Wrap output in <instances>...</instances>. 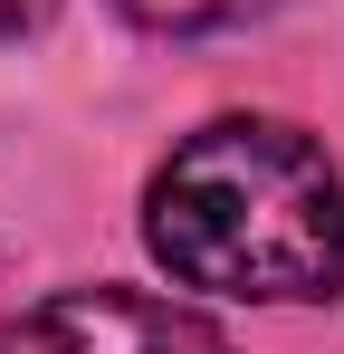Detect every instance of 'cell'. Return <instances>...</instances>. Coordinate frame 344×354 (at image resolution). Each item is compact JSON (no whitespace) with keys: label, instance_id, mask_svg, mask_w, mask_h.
Returning a JSON list of instances; mask_svg holds the SVG:
<instances>
[{"label":"cell","instance_id":"obj_1","mask_svg":"<svg viewBox=\"0 0 344 354\" xmlns=\"http://www.w3.org/2000/svg\"><path fill=\"white\" fill-rule=\"evenodd\" d=\"M144 239L182 288L306 306L344 288V182L316 134L278 115H220L163 153Z\"/></svg>","mask_w":344,"mask_h":354},{"label":"cell","instance_id":"obj_2","mask_svg":"<svg viewBox=\"0 0 344 354\" xmlns=\"http://www.w3.org/2000/svg\"><path fill=\"white\" fill-rule=\"evenodd\" d=\"M0 354H229V335L144 288H67L48 306H29L0 335Z\"/></svg>","mask_w":344,"mask_h":354},{"label":"cell","instance_id":"obj_3","mask_svg":"<svg viewBox=\"0 0 344 354\" xmlns=\"http://www.w3.org/2000/svg\"><path fill=\"white\" fill-rule=\"evenodd\" d=\"M115 10L144 19V29H163V39H201V29H239V19H258L278 0H115Z\"/></svg>","mask_w":344,"mask_h":354},{"label":"cell","instance_id":"obj_4","mask_svg":"<svg viewBox=\"0 0 344 354\" xmlns=\"http://www.w3.org/2000/svg\"><path fill=\"white\" fill-rule=\"evenodd\" d=\"M39 19H48V0H0V39L10 29H39Z\"/></svg>","mask_w":344,"mask_h":354}]
</instances>
